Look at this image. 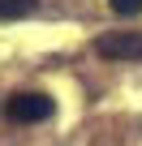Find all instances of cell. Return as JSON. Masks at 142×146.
I'll use <instances>...</instances> for the list:
<instances>
[{
  "label": "cell",
  "mask_w": 142,
  "mask_h": 146,
  "mask_svg": "<svg viewBox=\"0 0 142 146\" xmlns=\"http://www.w3.org/2000/svg\"><path fill=\"white\" fill-rule=\"evenodd\" d=\"M35 9V0H0V22H13V17H26Z\"/></svg>",
  "instance_id": "3957f363"
},
{
  "label": "cell",
  "mask_w": 142,
  "mask_h": 146,
  "mask_svg": "<svg viewBox=\"0 0 142 146\" xmlns=\"http://www.w3.org/2000/svg\"><path fill=\"white\" fill-rule=\"evenodd\" d=\"M108 5H112L116 17H138L142 13V0H108Z\"/></svg>",
  "instance_id": "277c9868"
},
{
  "label": "cell",
  "mask_w": 142,
  "mask_h": 146,
  "mask_svg": "<svg viewBox=\"0 0 142 146\" xmlns=\"http://www.w3.org/2000/svg\"><path fill=\"white\" fill-rule=\"evenodd\" d=\"M95 52L103 60H142V30H108L95 39Z\"/></svg>",
  "instance_id": "7a4b0ae2"
},
{
  "label": "cell",
  "mask_w": 142,
  "mask_h": 146,
  "mask_svg": "<svg viewBox=\"0 0 142 146\" xmlns=\"http://www.w3.org/2000/svg\"><path fill=\"white\" fill-rule=\"evenodd\" d=\"M5 112H9V120H17V125H39V120H47V116L56 112V103H52L47 95H39V90H22V95H13V99L5 103Z\"/></svg>",
  "instance_id": "6da1fadb"
}]
</instances>
